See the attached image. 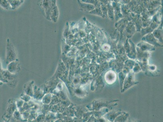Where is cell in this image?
<instances>
[{
    "label": "cell",
    "instance_id": "6da1fadb",
    "mask_svg": "<svg viewBox=\"0 0 163 122\" xmlns=\"http://www.w3.org/2000/svg\"><path fill=\"white\" fill-rule=\"evenodd\" d=\"M0 80L3 83H7L11 87L14 88L18 83V74H12L7 70L3 69L0 72Z\"/></svg>",
    "mask_w": 163,
    "mask_h": 122
},
{
    "label": "cell",
    "instance_id": "7a4b0ae2",
    "mask_svg": "<svg viewBox=\"0 0 163 122\" xmlns=\"http://www.w3.org/2000/svg\"><path fill=\"white\" fill-rule=\"evenodd\" d=\"M118 101L117 100H95L92 103L90 104V106H86V107L89 111H98L100 109L104 108H109L112 106H116L117 105V103Z\"/></svg>",
    "mask_w": 163,
    "mask_h": 122
},
{
    "label": "cell",
    "instance_id": "3957f363",
    "mask_svg": "<svg viewBox=\"0 0 163 122\" xmlns=\"http://www.w3.org/2000/svg\"><path fill=\"white\" fill-rule=\"evenodd\" d=\"M17 109L16 105V99H9L8 101L6 111L3 116V120L10 121V119L13 116V113Z\"/></svg>",
    "mask_w": 163,
    "mask_h": 122
},
{
    "label": "cell",
    "instance_id": "277c9868",
    "mask_svg": "<svg viewBox=\"0 0 163 122\" xmlns=\"http://www.w3.org/2000/svg\"><path fill=\"white\" fill-rule=\"evenodd\" d=\"M16 60L17 54L15 48L10 39H8L6 44V63L9 64Z\"/></svg>",
    "mask_w": 163,
    "mask_h": 122
},
{
    "label": "cell",
    "instance_id": "5b68a950",
    "mask_svg": "<svg viewBox=\"0 0 163 122\" xmlns=\"http://www.w3.org/2000/svg\"><path fill=\"white\" fill-rule=\"evenodd\" d=\"M72 103L70 100L61 101L57 104L50 106V112L54 113H63L65 108Z\"/></svg>",
    "mask_w": 163,
    "mask_h": 122
},
{
    "label": "cell",
    "instance_id": "8992f818",
    "mask_svg": "<svg viewBox=\"0 0 163 122\" xmlns=\"http://www.w3.org/2000/svg\"><path fill=\"white\" fill-rule=\"evenodd\" d=\"M56 1H43L41 3V6L42 8L43 12L46 15V19L50 20V13L53 5L56 3Z\"/></svg>",
    "mask_w": 163,
    "mask_h": 122
},
{
    "label": "cell",
    "instance_id": "52a82bcc",
    "mask_svg": "<svg viewBox=\"0 0 163 122\" xmlns=\"http://www.w3.org/2000/svg\"><path fill=\"white\" fill-rule=\"evenodd\" d=\"M7 70L12 74H18L21 70L19 60H16L8 64Z\"/></svg>",
    "mask_w": 163,
    "mask_h": 122
},
{
    "label": "cell",
    "instance_id": "ba28073f",
    "mask_svg": "<svg viewBox=\"0 0 163 122\" xmlns=\"http://www.w3.org/2000/svg\"><path fill=\"white\" fill-rule=\"evenodd\" d=\"M124 112L121 110L111 111L110 112H108L103 117L108 121L113 122L118 116L123 113Z\"/></svg>",
    "mask_w": 163,
    "mask_h": 122
},
{
    "label": "cell",
    "instance_id": "9c48e42d",
    "mask_svg": "<svg viewBox=\"0 0 163 122\" xmlns=\"http://www.w3.org/2000/svg\"><path fill=\"white\" fill-rule=\"evenodd\" d=\"M44 91L42 90L37 86H34L33 99L36 100L41 101L44 95Z\"/></svg>",
    "mask_w": 163,
    "mask_h": 122
},
{
    "label": "cell",
    "instance_id": "30bf717a",
    "mask_svg": "<svg viewBox=\"0 0 163 122\" xmlns=\"http://www.w3.org/2000/svg\"><path fill=\"white\" fill-rule=\"evenodd\" d=\"M34 86V81H31L25 84L24 87V93L30 96L33 98V88Z\"/></svg>",
    "mask_w": 163,
    "mask_h": 122
},
{
    "label": "cell",
    "instance_id": "8fae6325",
    "mask_svg": "<svg viewBox=\"0 0 163 122\" xmlns=\"http://www.w3.org/2000/svg\"><path fill=\"white\" fill-rule=\"evenodd\" d=\"M87 107H83L82 106H75V117L76 118H82L84 114L86 112H88Z\"/></svg>",
    "mask_w": 163,
    "mask_h": 122
},
{
    "label": "cell",
    "instance_id": "7c38bea8",
    "mask_svg": "<svg viewBox=\"0 0 163 122\" xmlns=\"http://www.w3.org/2000/svg\"><path fill=\"white\" fill-rule=\"evenodd\" d=\"M59 13L58 9L56 6V3L53 5L50 13V20H52L54 22H56L58 18Z\"/></svg>",
    "mask_w": 163,
    "mask_h": 122
},
{
    "label": "cell",
    "instance_id": "4fadbf2b",
    "mask_svg": "<svg viewBox=\"0 0 163 122\" xmlns=\"http://www.w3.org/2000/svg\"><path fill=\"white\" fill-rule=\"evenodd\" d=\"M75 112V106L72 103L70 106L65 108L63 114L66 116L74 117Z\"/></svg>",
    "mask_w": 163,
    "mask_h": 122
},
{
    "label": "cell",
    "instance_id": "5bb4252c",
    "mask_svg": "<svg viewBox=\"0 0 163 122\" xmlns=\"http://www.w3.org/2000/svg\"><path fill=\"white\" fill-rule=\"evenodd\" d=\"M129 117V114L124 112L116 117L113 122H127Z\"/></svg>",
    "mask_w": 163,
    "mask_h": 122
},
{
    "label": "cell",
    "instance_id": "9a60e30c",
    "mask_svg": "<svg viewBox=\"0 0 163 122\" xmlns=\"http://www.w3.org/2000/svg\"><path fill=\"white\" fill-rule=\"evenodd\" d=\"M52 95H53V94L52 93L45 94L41 100V103L43 104H50L51 101Z\"/></svg>",
    "mask_w": 163,
    "mask_h": 122
},
{
    "label": "cell",
    "instance_id": "2e32d148",
    "mask_svg": "<svg viewBox=\"0 0 163 122\" xmlns=\"http://www.w3.org/2000/svg\"><path fill=\"white\" fill-rule=\"evenodd\" d=\"M9 1L12 7V10H13L19 8L24 1L21 0H9Z\"/></svg>",
    "mask_w": 163,
    "mask_h": 122
},
{
    "label": "cell",
    "instance_id": "e0dca14e",
    "mask_svg": "<svg viewBox=\"0 0 163 122\" xmlns=\"http://www.w3.org/2000/svg\"><path fill=\"white\" fill-rule=\"evenodd\" d=\"M0 6L4 10H12L10 2L7 0H0Z\"/></svg>",
    "mask_w": 163,
    "mask_h": 122
},
{
    "label": "cell",
    "instance_id": "ac0fdd59",
    "mask_svg": "<svg viewBox=\"0 0 163 122\" xmlns=\"http://www.w3.org/2000/svg\"><path fill=\"white\" fill-rule=\"evenodd\" d=\"M39 111L41 112L40 111ZM39 112V111L31 110L30 109V115H29V118L28 119V121H30L36 119L38 115L41 114V112Z\"/></svg>",
    "mask_w": 163,
    "mask_h": 122
},
{
    "label": "cell",
    "instance_id": "d6986e66",
    "mask_svg": "<svg viewBox=\"0 0 163 122\" xmlns=\"http://www.w3.org/2000/svg\"><path fill=\"white\" fill-rule=\"evenodd\" d=\"M45 120L50 121V122H54L56 120V114L52 112H49L46 115Z\"/></svg>",
    "mask_w": 163,
    "mask_h": 122
},
{
    "label": "cell",
    "instance_id": "ffe728a7",
    "mask_svg": "<svg viewBox=\"0 0 163 122\" xmlns=\"http://www.w3.org/2000/svg\"><path fill=\"white\" fill-rule=\"evenodd\" d=\"M50 105L43 104L41 107V114L45 115L46 116V114L50 111Z\"/></svg>",
    "mask_w": 163,
    "mask_h": 122
},
{
    "label": "cell",
    "instance_id": "44dd1931",
    "mask_svg": "<svg viewBox=\"0 0 163 122\" xmlns=\"http://www.w3.org/2000/svg\"><path fill=\"white\" fill-rule=\"evenodd\" d=\"M30 109H29L21 114V117L22 118V122H28V119L29 118V115H30Z\"/></svg>",
    "mask_w": 163,
    "mask_h": 122
},
{
    "label": "cell",
    "instance_id": "7402d4cb",
    "mask_svg": "<svg viewBox=\"0 0 163 122\" xmlns=\"http://www.w3.org/2000/svg\"><path fill=\"white\" fill-rule=\"evenodd\" d=\"M45 118H46V116L41 114L38 115L36 119L27 122H44L45 120Z\"/></svg>",
    "mask_w": 163,
    "mask_h": 122
},
{
    "label": "cell",
    "instance_id": "603a6c76",
    "mask_svg": "<svg viewBox=\"0 0 163 122\" xmlns=\"http://www.w3.org/2000/svg\"><path fill=\"white\" fill-rule=\"evenodd\" d=\"M12 117H13V119L16 121H21L22 122V118L21 117V114L20 113L18 109L15 111L13 113Z\"/></svg>",
    "mask_w": 163,
    "mask_h": 122
},
{
    "label": "cell",
    "instance_id": "cb8c5ba5",
    "mask_svg": "<svg viewBox=\"0 0 163 122\" xmlns=\"http://www.w3.org/2000/svg\"><path fill=\"white\" fill-rule=\"evenodd\" d=\"M32 98L30 96L24 93L21 94L20 97V99L23 100L24 102H29L31 100Z\"/></svg>",
    "mask_w": 163,
    "mask_h": 122
},
{
    "label": "cell",
    "instance_id": "d4e9b609",
    "mask_svg": "<svg viewBox=\"0 0 163 122\" xmlns=\"http://www.w3.org/2000/svg\"><path fill=\"white\" fill-rule=\"evenodd\" d=\"M30 106H29L28 103L24 102V104L23 106L21 107V108L18 109L19 111L21 114H22L24 112L26 111V110H28V109H30Z\"/></svg>",
    "mask_w": 163,
    "mask_h": 122
},
{
    "label": "cell",
    "instance_id": "484cf974",
    "mask_svg": "<svg viewBox=\"0 0 163 122\" xmlns=\"http://www.w3.org/2000/svg\"><path fill=\"white\" fill-rule=\"evenodd\" d=\"M59 102H60V101L59 100V98L57 96L53 94L51 101L50 105V106H53V105L57 104L59 103Z\"/></svg>",
    "mask_w": 163,
    "mask_h": 122
},
{
    "label": "cell",
    "instance_id": "4316f807",
    "mask_svg": "<svg viewBox=\"0 0 163 122\" xmlns=\"http://www.w3.org/2000/svg\"><path fill=\"white\" fill-rule=\"evenodd\" d=\"M75 94L76 95V96H77L78 97H84L85 96V94L84 93L83 91H82L81 89H77L75 90Z\"/></svg>",
    "mask_w": 163,
    "mask_h": 122
},
{
    "label": "cell",
    "instance_id": "83f0119b",
    "mask_svg": "<svg viewBox=\"0 0 163 122\" xmlns=\"http://www.w3.org/2000/svg\"><path fill=\"white\" fill-rule=\"evenodd\" d=\"M24 102L21 99H17L16 100V105L17 108L19 109L21 108L23 106Z\"/></svg>",
    "mask_w": 163,
    "mask_h": 122
},
{
    "label": "cell",
    "instance_id": "f1b7e54d",
    "mask_svg": "<svg viewBox=\"0 0 163 122\" xmlns=\"http://www.w3.org/2000/svg\"><path fill=\"white\" fill-rule=\"evenodd\" d=\"M64 122H73L74 117L65 116L63 119Z\"/></svg>",
    "mask_w": 163,
    "mask_h": 122
},
{
    "label": "cell",
    "instance_id": "f546056e",
    "mask_svg": "<svg viewBox=\"0 0 163 122\" xmlns=\"http://www.w3.org/2000/svg\"><path fill=\"white\" fill-rule=\"evenodd\" d=\"M56 119L63 120L65 115H63V113H56Z\"/></svg>",
    "mask_w": 163,
    "mask_h": 122
},
{
    "label": "cell",
    "instance_id": "4dcf8cb0",
    "mask_svg": "<svg viewBox=\"0 0 163 122\" xmlns=\"http://www.w3.org/2000/svg\"><path fill=\"white\" fill-rule=\"evenodd\" d=\"M127 122H141L140 121L134 119H131L128 118Z\"/></svg>",
    "mask_w": 163,
    "mask_h": 122
},
{
    "label": "cell",
    "instance_id": "1f68e13d",
    "mask_svg": "<svg viewBox=\"0 0 163 122\" xmlns=\"http://www.w3.org/2000/svg\"><path fill=\"white\" fill-rule=\"evenodd\" d=\"M54 122H64L63 120L62 119H57Z\"/></svg>",
    "mask_w": 163,
    "mask_h": 122
},
{
    "label": "cell",
    "instance_id": "d6a6232c",
    "mask_svg": "<svg viewBox=\"0 0 163 122\" xmlns=\"http://www.w3.org/2000/svg\"><path fill=\"white\" fill-rule=\"evenodd\" d=\"M3 70V69L2 68V65L1 63V61H0V72Z\"/></svg>",
    "mask_w": 163,
    "mask_h": 122
},
{
    "label": "cell",
    "instance_id": "836d02e7",
    "mask_svg": "<svg viewBox=\"0 0 163 122\" xmlns=\"http://www.w3.org/2000/svg\"><path fill=\"white\" fill-rule=\"evenodd\" d=\"M3 84V83L1 81V80H0V86L2 85Z\"/></svg>",
    "mask_w": 163,
    "mask_h": 122
},
{
    "label": "cell",
    "instance_id": "e575fe53",
    "mask_svg": "<svg viewBox=\"0 0 163 122\" xmlns=\"http://www.w3.org/2000/svg\"><path fill=\"white\" fill-rule=\"evenodd\" d=\"M44 122H50V121H48L47 120H45L44 121Z\"/></svg>",
    "mask_w": 163,
    "mask_h": 122
},
{
    "label": "cell",
    "instance_id": "d590c367",
    "mask_svg": "<svg viewBox=\"0 0 163 122\" xmlns=\"http://www.w3.org/2000/svg\"><path fill=\"white\" fill-rule=\"evenodd\" d=\"M4 122H10V121H4Z\"/></svg>",
    "mask_w": 163,
    "mask_h": 122
}]
</instances>
